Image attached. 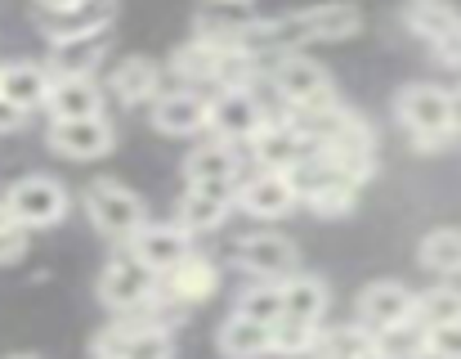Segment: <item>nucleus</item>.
<instances>
[{
    "label": "nucleus",
    "mask_w": 461,
    "mask_h": 359,
    "mask_svg": "<svg viewBox=\"0 0 461 359\" xmlns=\"http://www.w3.org/2000/svg\"><path fill=\"white\" fill-rule=\"evenodd\" d=\"M394 117L408 131L417 153H439L453 140V113H448V90L435 81H412L394 99Z\"/></svg>",
    "instance_id": "obj_1"
},
{
    "label": "nucleus",
    "mask_w": 461,
    "mask_h": 359,
    "mask_svg": "<svg viewBox=\"0 0 461 359\" xmlns=\"http://www.w3.org/2000/svg\"><path fill=\"white\" fill-rule=\"evenodd\" d=\"M81 202H86L90 225H95L108 243H117V247H126V243L149 225V207H144V198L131 193L122 180H90Z\"/></svg>",
    "instance_id": "obj_2"
},
{
    "label": "nucleus",
    "mask_w": 461,
    "mask_h": 359,
    "mask_svg": "<svg viewBox=\"0 0 461 359\" xmlns=\"http://www.w3.org/2000/svg\"><path fill=\"white\" fill-rule=\"evenodd\" d=\"M269 86L278 90V99L287 104V113H322V108H336L340 95L327 77L322 63H313L305 54H283L265 68Z\"/></svg>",
    "instance_id": "obj_3"
},
{
    "label": "nucleus",
    "mask_w": 461,
    "mask_h": 359,
    "mask_svg": "<svg viewBox=\"0 0 461 359\" xmlns=\"http://www.w3.org/2000/svg\"><path fill=\"white\" fill-rule=\"evenodd\" d=\"M153 297H157V274L131 247H122L99 274V301L113 315H144V310H153Z\"/></svg>",
    "instance_id": "obj_4"
},
{
    "label": "nucleus",
    "mask_w": 461,
    "mask_h": 359,
    "mask_svg": "<svg viewBox=\"0 0 461 359\" xmlns=\"http://www.w3.org/2000/svg\"><path fill=\"white\" fill-rule=\"evenodd\" d=\"M5 207H9V216L23 229L36 234V229H54L68 216L72 198H68V189L54 176H23L5 189Z\"/></svg>",
    "instance_id": "obj_5"
},
{
    "label": "nucleus",
    "mask_w": 461,
    "mask_h": 359,
    "mask_svg": "<svg viewBox=\"0 0 461 359\" xmlns=\"http://www.w3.org/2000/svg\"><path fill=\"white\" fill-rule=\"evenodd\" d=\"M95 355L99 359H175V342L157 319L126 315L117 324H108L95 337Z\"/></svg>",
    "instance_id": "obj_6"
},
{
    "label": "nucleus",
    "mask_w": 461,
    "mask_h": 359,
    "mask_svg": "<svg viewBox=\"0 0 461 359\" xmlns=\"http://www.w3.org/2000/svg\"><path fill=\"white\" fill-rule=\"evenodd\" d=\"M265 122H269V113L260 108L256 90H215V95L206 99V131H211L215 140L247 144Z\"/></svg>",
    "instance_id": "obj_7"
},
{
    "label": "nucleus",
    "mask_w": 461,
    "mask_h": 359,
    "mask_svg": "<svg viewBox=\"0 0 461 359\" xmlns=\"http://www.w3.org/2000/svg\"><path fill=\"white\" fill-rule=\"evenodd\" d=\"M215 288H220V270H215V261H206V256L188 252V256H184V261H179L170 274H161V279H157L153 306L193 310V306L211 301V297H215Z\"/></svg>",
    "instance_id": "obj_8"
},
{
    "label": "nucleus",
    "mask_w": 461,
    "mask_h": 359,
    "mask_svg": "<svg viewBox=\"0 0 461 359\" xmlns=\"http://www.w3.org/2000/svg\"><path fill=\"white\" fill-rule=\"evenodd\" d=\"M45 144L68 162H95V158H108L117 149V131L104 113L99 117H77V122H50Z\"/></svg>",
    "instance_id": "obj_9"
},
{
    "label": "nucleus",
    "mask_w": 461,
    "mask_h": 359,
    "mask_svg": "<svg viewBox=\"0 0 461 359\" xmlns=\"http://www.w3.org/2000/svg\"><path fill=\"white\" fill-rule=\"evenodd\" d=\"M233 261H238V270H247V274H256V279H265V283H283V279L296 274L301 252H296L292 238L265 229V234H247V238H238Z\"/></svg>",
    "instance_id": "obj_10"
},
{
    "label": "nucleus",
    "mask_w": 461,
    "mask_h": 359,
    "mask_svg": "<svg viewBox=\"0 0 461 359\" xmlns=\"http://www.w3.org/2000/svg\"><path fill=\"white\" fill-rule=\"evenodd\" d=\"M318 153H322L331 167H340L358 189L376 171V144H372V131H367V122H363L358 113H349V122H345L327 144H318Z\"/></svg>",
    "instance_id": "obj_11"
},
{
    "label": "nucleus",
    "mask_w": 461,
    "mask_h": 359,
    "mask_svg": "<svg viewBox=\"0 0 461 359\" xmlns=\"http://www.w3.org/2000/svg\"><path fill=\"white\" fill-rule=\"evenodd\" d=\"M233 202H238V184H188L179 198L175 225L184 234H211L229 220Z\"/></svg>",
    "instance_id": "obj_12"
},
{
    "label": "nucleus",
    "mask_w": 461,
    "mask_h": 359,
    "mask_svg": "<svg viewBox=\"0 0 461 359\" xmlns=\"http://www.w3.org/2000/svg\"><path fill=\"white\" fill-rule=\"evenodd\" d=\"M247 144H251L260 171H292V167H301L309 153H313V144H309L287 117H269Z\"/></svg>",
    "instance_id": "obj_13"
},
{
    "label": "nucleus",
    "mask_w": 461,
    "mask_h": 359,
    "mask_svg": "<svg viewBox=\"0 0 461 359\" xmlns=\"http://www.w3.org/2000/svg\"><path fill=\"white\" fill-rule=\"evenodd\" d=\"M412 310H417V292L399 279H376L358 292V324L372 328V333L412 319Z\"/></svg>",
    "instance_id": "obj_14"
},
{
    "label": "nucleus",
    "mask_w": 461,
    "mask_h": 359,
    "mask_svg": "<svg viewBox=\"0 0 461 359\" xmlns=\"http://www.w3.org/2000/svg\"><path fill=\"white\" fill-rule=\"evenodd\" d=\"M296 202H301V198H296V184H292L287 171H256V176L238 180V202H233V207H242V211L256 216V220H278V216H287Z\"/></svg>",
    "instance_id": "obj_15"
},
{
    "label": "nucleus",
    "mask_w": 461,
    "mask_h": 359,
    "mask_svg": "<svg viewBox=\"0 0 461 359\" xmlns=\"http://www.w3.org/2000/svg\"><path fill=\"white\" fill-rule=\"evenodd\" d=\"M117 18V0H77V5H63V9H41L36 23L50 41H63V36H90V32H108Z\"/></svg>",
    "instance_id": "obj_16"
},
{
    "label": "nucleus",
    "mask_w": 461,
    "mask_h": 359,
    "mask_svg": "<svg viewBox=\"0 0 461 359\" xmlns=\"http://www.w3.org/2000/svg\"><path fill=\"white\" fill-rule=\"evenodd\" d=\"M126 247L153 270L157 279H161V274H170V270L193 252V234H184L179 225H153V220H149Z\"/></svg>",
    "instance_id": "obj_17"
},
{
    "label": "nucleus",
    "mask_w": 461,
    "mask_h": 359,
    "mask_svg": "<svg viewBox=\"0 0 461 359\" xmlns=\"http://www.w3.org/2000/svg\"><path fill=\"white\" fill-rule=\"evenodd\" d=\"M50 122H77V117H99L104 113V86L95 77H54L45 95Z\"/></svg>",
    "instance_id": "obj_18"
},
{
    "label": "nucleus",
    "mask_w": 461,
    "mask_h": 359,
    "mask_svg": "<svg viewBox=\"0 0 461 359\" xmlns=\"http://www.w3.org/2000/svg\"><path fill=\"white\" fill-rule=\"evenodd\" d=\"M206 99L211 95L188 90V86L161 90L153 99V126L161 135H197V131H206Z\"/></svg>",
    "instance_id": "obj_19"
},
{
    "label": "nucleus",
    "mask_w": 461,
    "mask_h": 359,
    "mask_svg": "<svg viewBox=\"0 0 461 359\" xmlns=\"http://www.w3.org/2000/svg\"><path fill=\"white\" fill-rule=\"evenodd\" d=\"M104 59H108V32H90V36L50 41L45 68H50L54 77H95Z\"/></svg>",
    "instance_id": "obj_20"
},
{
    "label": "nucleus",
    "mask_w": 461,
    "mask_h": 359,
    "mask_svg": "<svg viewBox=\"0 0 461 359\" xmlns=\"http://www.w3.org/2000/svg\"><path fill=\"white\" fill-rule=\"evenodd\" d=\"M108 95L117 99V104H153L157 95H161V63L153 59H144V54H131V59H122L113 72H108Z\"/></svg>",
    "instance_id": "obj_21"
},
{
    "label": "nucleus",
    "mask_w": 461,
    "mask_h": 359,
    "mask_svg": "<svg viewBox=\"0 0 461 359\" xmlns=\"http://www.w3.org/2000/svg\"><path fill=\"white\" fill-rule=\"evenodd\" d=\"M50 81L54 72L36 59H18V63H0V95L27 113L45 108V95H50Z\"/></svg>",
    "instance_id": "obj_22"
},
{
    "label": "nucleus",
    "mask_w": 461,
    "mask_h": 359,
    "mask_svg": "<svg viewBox=\"0 0 461 359\" xmlns=\"http://www.w3.org/2000/svg\"><path fill=\"white\" fill-rule=\"evenodd\" d=\"M242 176V158L229 140H211V144H197L188 158H184V180L188 184H238Z\"/></svg>",
    "instance_id": "obj_23"
},
{
    "label": "nucleus",
    "mask_w": 461,
    "mask_h": 359,
    "mask_svg": "<svg viewBox=\"0 0 461 359\" xmlns=\"http://www.w3.org/2000/svg\"><path fill=\"white\" fill-rule=\"evenodd\" d=\"M399 18H403V27H408L417 41H426V45H439L444 36H453L461 27V9L448 5V0H408Z\"/></svg>",
    "instance_id": "obj_24"
},
{
    "label": "nucleus",
    "mask_w": 461,
    "mask_h": 359,
    "mask_svg": "<svg viewBox=\"0 0 461 359\" xmlns=\"http://www.w3.org/2000/svg\"><path fill=\"white\" fill-rule=\"evenodd\" d=\"M220 351L229 359H265L274 355V346H269V324H260V319H247V315H229L224 324H220Z\"/></svg>",
    "instance_id": "obj_25"
},
{
    "label": "nucleus",
    "mask_w": 461,
    "mask_h": 359,
    "mask_svg": "<svg viewBox=\"0 0 461 359\" xmlns=\"http://www.w3.org/2000/svg\"><path fill=\"white\" fill-rule=\"evenodd\" d=\"M327 306H331V292H327L322 279H313V274H292V279H283V315L305 319V324H322Z\"/></svg>",
    "instance_id": "obj_26"
},
{
    "label": "nucleus",
    "mask_w": 461,
    "mask_h": 359,
    "mask_svg": "<svg viewBox=\"0 0 461 359\" xmlns=\"http://www.w3.org/2000/svg\"><path fill=\"white\" fill-rule=\"evenodd\" d=\"M305 27L309 41H349L363 27V9L349 5V0H331V5L305 9Z\"/></svg>",
    "instance_id": "obj_27"
},
{
    "label": "nucleus",
    "mask_w": 461,
    "mask_h": 359,
    "mask_svg": "<svg viewBox=\"0 0 461 359\" xmlns=\"http://www.w3.org/2000/svg\"><path fill=\"white\" fill-rule=\"evenodd\" d=\"M215 68H220V50L206 45V41H188L170 54V72L188 86V90H202V86H215Z\"/></svg>",
    "instance_id": "obj_28"
},
{
    "label": "nucleus",
    "mask_w": 461,
    "mask_h": 359,
    "mask_svg": "<svg viewBox=\"0 0 461 359\" xmlns=\"http://www.w3.org/2000/svg\"><path fill=\"white\" fill-rule=\"evenodd\" d=\"M421 265L439 279H461V229H430L421 238Z\"/></svg>",
    "instance_id": "obj_29"
},
{
    "label": "nucleus",
    "mask_w": 461,
    "mask_h": 359,
    "mask_svg": "<svg viewBox=\"0 0 461 359\" xmlns=\"http://www.w3.org/2000/svg\"><path fill=\"white\" fill-rule=\"evenodd\" d=\"M318 328H322V324H305V319L278 315V319L269 324V346H274V355H283V359H305V355H313V346H318Z\"/></svg>",
    "instance_id": "obj_30"
},
{
    "label": "nucleus",
    "mask_w": 461,
    "mask_h": 359,
    "mask_svg": "<svg viewBox=\"0 0 461 359\" xmlns=\"http://www.w3.org/2000/svg\"><path fill=\"white\" fill-rule=\"evenodd\" d=\"M363 351H372V328L363 324H340V328H318V359H358Z\"/></svg>",
    "instance_id": "obj_31"
},
{
    "label": "nucleus",
    "mask_w": 461,
    "mask_h": 359,
    "mask_svg": "<svg viewBox=\"0 0 461 359\" xmlns=\"http://www.w3.org/2000/svg\"><path fill=\"white\" fill-rule=\"evenodd\" d=\"M372 346L385 359H426V328L417 319H403V324L372 333Z\"/></svg>",
    "instance_id": "obj_32"
},
{
    "label": "nucleus",
    "mask_w": 461,
    "mask_h": 359,
    "mask_svg": "<svg viewBox=\"0 0 461 359\" xmlns=\"http://www.w3.org/2000/svg\"><path fill=\"white\" fill-rule=\"evenodd\" d=\"M412 319H417L421 328H435V324L461 319V288H430L426 297H417Z\"/></svg>",
    "instance_id": "obj_33"
},
{
    "label": "nucleus",
    "mask_w": 461,
    "mask_h": 359,
    "mask_svg": "<svg viewBox=\"0 0 461 359\" xmlns=\"http://www.w3.org/2000/svg\"><path fill=\"white\" fill-rule=\"evenodd\" d=\"M238 315H247V319H260V324H274L278 315H283V283H256V288H247L242 297H238Z\"/></svg>",
    "instance_id": "obj_34"
},
{
    "label": "nucleus",
    "mask_w": 461,
    "mask_h": 359,
    "mask_svg": "<svg viewBox=\"0 0 461 359\" xmlns=\"http://www.w3.org/2000/svg\"><path fill=\"white\" fill-rule=\"evenodd\" d=\"M426 355L430 359H461V319L426 328Z\"/></svg>",
    "instance_id": "obj_35"
},
{
    "label": "nucleus",
    "mask_w": 461,
    "mask_h": 359,
    "mask_svg": "<svg viewBox=\"0 0 461 359\" xmlns=\"http://www.w3.org/2000/svg\"><path fill=\"white\" fill-rule=\"evenodd\" d=\"M27 243H32V229H23L18 220L0 229V265H14L27 256Z\"/></svg>",
    "instance_id": "obj_36"
},
{
    "label": "nucleus",
    "mask_w": 461,
    "mask_h": 359,
    "mask_svg": "<svg viewBox=\"0 0 461 359\" xmlns=\"http://www.w3.org/2000/svg\"><path fill=\"white\" fill-rule=\"evenodd\" d=\"M27 108H18V104H9L5 95H0V135H14V131H23L27 126Z\"/></svg>",
    "instance_id": "obj_37"
},
{
    "label": "nucleus",
    "mask_w": 461,
    "mask_h": 359,
    "mask_svg": "<svg viewBox=\"0 0 461 359\" xmlns=\"http://www.w3.org/2000/svg\"><path fill=\"white\" fill-rule=\"evenodd\" d=\"M435 54H439V63H448V68H461V27L453 36H444L439 45H430Z\"/></svg>",
    "instance_id": "obj_38"
},
{
    "label": "nucleus",
    "mask_w": 461,
    "mask_h": 359,
    "mask_svg": "<svg viewBox=\"0 0 461 359\" xmlns=\"http://www.w3.org/2000/svg\"><path fill=\"white\" fill-rule=\"evenodd\" d=\"M448 113H453V135H461V86L448 90Z\"/></svg>",
    "instance_id": "obj_39"
},
{
    "label": "nucleus",
    "mask_w": 461,
    "mask_h": 359,
    "mask_svg": "<svg viewBox=\"0 0 461 359\" xmlns=\"http://www.w3.org/2000/svg\"><path fill=\"white\" fill-rule=\"evenodd\" d=\"M5 225H14V216H9V207H5V198H0V229Z\"/></svg>",
    "instance_id": "obj_40"
},
{
    "label": "nucleus",
    "mask_w": 461,
    "mask_h": 359,
    "mask_svg": "<svg viewBox=\"0 0 461 359\" xmlns=\"http://www.w3.org/2000/svg\"><path fill=\"white\" fill-rule=\"evenodd\" d=\"M63 5H77V0H41V9H63Z\"/></svg>",
    "instance_id": "obj_41"
},
{
    "label": "nucleus",
    "mask_w": 461,
    "mask_h": 359,
    "mask_svg": "<svg viewBox=\"0 0 461 359\" xmlns=\"http://www.w3.org/2000/svg\"><path fill=\"white\" fill-rule=\"evenodd\" d=\"M358 359H385V355H381V351L372 346V351H363V355H358Z\"/></svg>",
    "instance_id": "obj_42"
},
{
    "label": "nucleus",
    "mask_w": 461,
    "mask_h": 359,
    "mask_svg": "<svg viewBox=\"0 0 461 359\" xmlns=\"http://www.w3.org/2000/svg\"><path fill=\"white\" fill-rule=\"evenodd\" d=\"M220 5H251V0H220Z\"/></svg>",
    "instance_id": "obj_43"
},
{
    "label": "nucleus",
    "mask_w": 461,
    "mask_h": 359,
    "mask_svg": "<svg viewBox=\"0 0 461 359\" xmlns=\"http://www.w3.org/2000/svg\"><path fill=\"white\" fill-rule=\"evenodd\" d=\"M14 359H36V355H14Z\"/></svg>",
    "instance_id": "obj_44"
}]
</instances>
